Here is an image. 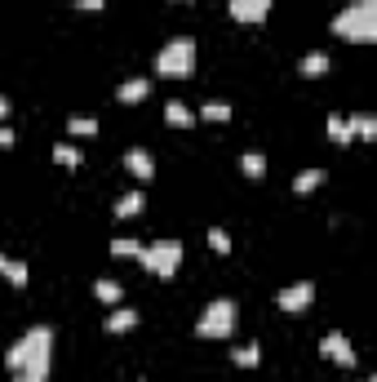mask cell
<instances>
[{
	"mask_svg": "<svg viewBox=\"0 0 377 382\" xmlns=\"http://www.w3.org/2000/svg\"><path fill=\"white\" fill-rule=\"evenodd\" d=\"M49 356H53V329L36 325L5 351L9 382H45L49 378Z\"/></svg>",
	"mask_w": 377,
	"mask_h": 382,
	"instance_id": "obj_1",
	"label": "cell"
},
{
	"mask_svg": "<svg viewBox=\"0 0 377 382\" xmlns=\"http://www.w3.org/2000/svg\"><path fill=\"white\" fill-rule=\"evenodd\" d=\"M329 27H333V36H342V40H360V45H368V40H377V0H351Z\"/></svg>",
	"mask_w": 377,
	"mask_h": 382,
	"instance_id": "obj_2",
	"label": "cell"
},
{
	"mask_svg": "<svg viewBox=\"0 0 377 382\" xmlns=\"http://www.w3.org/2000/svg\"><path fill=\"white\" fill-rule=\"evenodd\" d=\"M155 71H160V76H173V80L191 76V71H195V40H191V36L169 40V45L155 54Z\"/></svg>",
	"mask_w": 377,
	"mask_h": 382,
	"instance_id": "obj_3",
	"label": "cell"
},
{
	"mask_svg": "<svg viewBox=\"0 0 377 382\" xmlns=\"http://www.w3.org/2000/svg\"><path fill=\"white\" fill-rule=\"evenodd\" d=\"M138 263H143L151 276H173L177 263H182V240H155V245H143V253H138Z\"/></svg>",
	"mask_w": 377,
	"mask_h": 382,
	"instance_id": "obj_4",
	"label": "cell"
},
{
	"mask_svg": "<svg viewBox=\"0 0 377 382\" xmlns=\"http://www.w3.org/2000/svg\"><path fill=\"white\" fill-rule=\"evenodd\" d=\"M195 333H200V338H227V333H235V303H231V298H213V303L205 307V316H200V325H195Z\"/></svg>",
	"mask_w": 377,
	"mask_h": 382,
	"instance_id": "obj_5",
	"label": "cell"
},
{
	"mask_svg": "<svg viewBox=\"0 0 377 382\" xmlns=\"http://www.w3.org/2000/svg\"><path fill=\"white\" fill-rule=\"evenodd\" d=\"M275 303H280V311H306L315 303V285L311 280H297V285H284L280 293H275Z\"/></svg>",
	"mask_w": 377,
	"mask_h": 382,
	"instance_id": "obj_6",
	"label": "cell"
},
{
	"mask_svg": "<svg viewBox=\"0 0 377 382\" xmlns=\"http://www.w3.org/2000/svg\"><path fill=\"white\" fill-rule=\"evenodd\" d=\"M320 351H324L329 360H337L342 369H355V347H351L346 333H324V338H320Z\"/></svg>",
	"mask_w": 377,
	"mask_h": 382,
	"instance_id": "obj_7",
	"label": "cell"
},
{
	"mask_svg": "<svg viewBox=\"0 0 377 382\" xmlns=\"http://www.w3.org/2000/svg\"><path fill=\"white\" fill-rule=\"evenodd\" d=\"M271 5L275 0H231L227 14L235 18V23H262V18L271 14Z\"/></svg>",
	"mask_w": 377,
	"mask_h": 382,
	"instance_id": "obj_8",
	"label": "cell"
},
{
	"mask_svg": "<svg viewBox=\"0 0 377 382\" xmlns=\"http://www.w3.org/2000/svg\"><path fill=\"white\" fill-rule=\"evenodd\" d=\"M125 165H129V169H133L138 178H143V183H147V178L155 174V165H151V156H147L143 147H129V151H125Z\"/></svg>",
	"mask_w": 377,
	"mask_h": 382,
	"instance_id": "obj_9",
	"label": "cell"
},
{
	"mask_svg": "<svg viewBox=\"0 0 377 382\" xmlns=\"http://www.w3.org/2000/svg\"><path fill=\"white\" fill-rule=\"evenodd\" d=\"M165 120H169L173 129H187V125H195V111H191L187 103H177V98H173V103H165Z\"/></svg>",
	"mask_w": 377,
	"mask_h": 382,
	"instance_id": "obj_10",
	"label": "cell"
},
{
	"mask_svg": "<svg viewBox=\"0 0 377 382\" xmlns=\"http://www.w3.org/2000/svg\"><path fill=\"white\" fill-rule=\"evenodd\" d=\"M346 125H351L355 138H377V116H373V111H355V116H346Z\"/></svg>",
	"mask_w": 377,
	"mask_h": 382,
	"instance_id": "obj_11",
	"label": "cell"
},
{
	"mask_svg": "<svg viewBox=\"0 0 377 382\" xmlns=\"http://www.w3.org/2000/svg\"><path fill=\"white\" fill-rule=\"evenodd\" d=\"M138 325V311L133 307H115L111 316H107V333H129Z\"/></svg>",
	"mask_w": 377,
	"mask_h": 382,
	"instance_id": "obj_12",
	"label": "cell"
},
{
	"mask_svg": "<svg viewBox=\"0 0 377 382\" xmlns=\"http://www.w3.org/2000/svg\"><path fill=\"white\" fill-rule=\"evenodd\" d=\"M147 94H151V85H147V80H138V76H133V80H125V85L115 89V98H120V103H143Z\"/></svg>",
	"mask_w": 377,
	"mask_h": 382,
	"instance_id": "obj_13",
	"label": "cell"
},
{
	"mask_svg": "<svg viewBox=\"0 0 377 382\" xmlns=\"http://www.w3.org/2000/svg\"><path fill=\"white\" fill-rule=\"evenodd\" d=\"M143 205H147V196H143V191H125L120 200H115V218H133V213H143Z\"/></svg>",
	"mask_w": 377,
	"mask_h": 382,
	"instance_id": "obj_14",
	"label": "cell"
},
{
	"mask_svg": "<svg viewBox=\"0 0 377 382\" xmlns=\"http://www.w3.org/2000/svg\"><path fill=\"white\" fill-rule=\"evenodd\" d=\"M93 298H98V303H111V307H115V303L125 298V289L115 285V280H107V276H103V280H93Z\"/></svg>",
	"mask_w": 377,
	"mask_h": 382,
	"instance_id": "obj_15",
	"label": "cell"
},
{
	"mask_svg": "<svg viewBox=\"0 0 377 382\" xmlns=\"http://www.w3.org/2000/svg\"><path fill=\"white\" fill-rule=\"evenodd\" d=\"M320 183H324V169H302V174L293 178V191H297V196H311Z\"/></svg>",
	"mask_w": 377,
	"mask_h": 382,
	"instance_id": "obj_16",
	"label": "cell"
},
{
	"mask_svg": "<svg viewBox=\"0 0 377 382\" xmlns=\"http://www.w3.org/2000/svg\"><path fill=\"white\" fill-rule=\"evenodd\" d=\"M297 71L302 76H324L329 71V54H306L302 63H297Z\"/></svg>",
	"mask_w": 377,
	"mask_h": 382,
	"instance_id": "obj_17",
	"label": "cell"
},
{
	"mask_svg": "<svg viewBox=\"0 0 377 382\" xmlns=\"http://www.w3.org/2000/svg\"><path fill=\"white\" fill-rule=\"evenodd\" d=\"M324 129H329L333 143H351V138H355V134H351V125H346V116H329V125H324Z\"/></svg>",
	"mask_w": 377,
	"mask_h": 382,
	"instance_id": "obj_18",
	"label": "cell"
},
{
	"mask_svg": "<svg viewBox=\"0 0 377 382\" xmlns=\"http://www.w3.org/2000/svg\"><path fill=\"white\" fill-rule=\"evenodd\" d=\"M195 120H213V125H217V120H231V103H217V98H213V103L200 107V116H195Z\"/></svg>",
	"mask_w": 377,
	"mask_h": 382,
	"instance_id": "obj_19",
	"label": "cell"
},
{
	"mask_svg": "<svg viewBox=\"0 0 377 382\" xmlns=\"http://www.w3.org/2000/svg\"><path fill=\"white\" fill-rule=\"evenodd\" d=\"M240 169H244L249 178H262V174H267V156H262V151H244Z\"/></svg>",
	"mask_w": 377,
	"mask_h": 382,
	"instance_id": "obj_20",
	"label": "cell"
},
{
	"mask_svg": "<svg viewBox=\"0 0 377 382\" xmlns=\"http://www.w3.org/2000/svg\"><path fill=\"white\" fill-rule=\"evenodd\" d=\"M257 356H262V351H257V343H244V347H235V351H231V360H235L240 369H253V365H257Z\"/></svg>",
	"mask_w": 377,
	"mask_h": 382,
	"instance_id": "obj_21",
	"label": "cell"
},
{
	"mask_svg": "<svg viewBox=\"0 0 377 382\" xmlns=\"http://www.w3.org/2000/svg\"><path fill=\"white\" fill-rule=\"evenodd\" d=\"M53 160H58L63 169H76V165H81V151L67 147V143H58V147H53Z\"/></svg>",
	"mask_w": 377,
	"mask_h": 382,
	"instance_id": "obj_22",
	"label": "cell"
},
{
	"mask_svg": "<svg viewBox=\"0 0 377 382\" xmlns=\"http://www.w3.org/2000/svg\"><path fill=\"white\" fill-rule=\"evenodd\" d=\"M111 253H115V258H138V253H143V245H138L133 236H129V240L120 236V240H111Z\"/></svg>",
	"mask_w": 377,
	"mask_h": 382,
	"instance_id": "obj_23",
	"label": "cell"
},
{
	"mask_svg": "<svg viewBox=\"0 0 377 382\" xmlns=\"http://www.w3.org/2000/svg\"><path fill=\"white\" fill-rule=\"evenodd\" d=\"M67 129H71V134H81V138H89V134H98V120H93V116H71V120H67Z\"/></svg>",
	"mask_w": 377,
	"mask_h": 382,
	"instance_id": "obj_24",
	"label": "cell"
},
{
	"mask_svg": "<svg viewBox=\"0 0 377 382\" xmlns=\"http://www.w3.org/2000/svg\"><path fill=\"white\" fill-rule=\"evenodd\" d=\"M209 245H213L217 253H231V236H227L222 227H209Z\"/></svg>",
	"mask_w": 377,
	"mask_h": 382,
	"instance_id": "obj_25",
	"label": "cell"
},
{
	"mask_svg": "<svg viewBox=\"0 0 377 382\" xmlns=\"http://www.w3.org/2000/svg\"><path fill=\"white\" fill-rule=\"evenodd\" d=\"M5 276H9V285H27V263H5Z\"/></svg>",
	"mask_w": 377,
	"mask_h": 382,
	"instance_id": "obj_26",
	"label": "cell"
},
{
	"mask_svg": "<svg viewBox=\"0 0 377 382\" xmlns=\"http://www.w3.org/2000/svg\"><path fill=\"white\" fill-rule=\"evenodd\" d=\"M0 147H14V129L9 125H0Z\"/></svg>",
	"mask_w": 377,
	"mask_h": 382,
	"instance_id": "obj_27",
	"label": "cell"
},
{
	"mask_svg": "<svg viewBox=\"0 0 377 382\" xmlns=\"http://www.w3.org/2000/svg\"><path fill=\"white\" fill-rule=\"evenodd\" d=\"M107 0H76V9H103Z\"/></svg>",
	"mask_w": 377,
	"mask_h": 382,
	"instance_id": "obj_28",
	"label": "cell"
},
{
	"mask_svg": "<svg viewBox=\"0 0 377 382\" xmlns=\"http://www.w3.org/2000/svg\"><path fill=\"white\" fill-rule=\"evenodd\" d=\"M5 116H9V98H5V94H0V120H5Z\"/></svg>",
	"mask_w": 377,
	"mask_h": 382,
	"instance_id": "obj_29",
	"label": "cell"
},
{
	"mask_svg": "<svg viewBox=\"0 0 377 382\" xmlns=\"http://www.w3.org/2000/svg\"><path fill=\"white\" fill-rule=\"evenodd\" d=\"M5 263H9V258H5V253H0V271H5Z\"/></svg>",
	"mask_w": 377,
	"mask_h": 382,
	"instance_id": "obj_30",
	"label": "cell"
},
{
	"mask_svg": "<svg viewBox=\"0 0 377 382\" xmlns=\"http://www.w3.org/2000/svg\"><path fill=\"white\" fill-rule=\"evenodd\" d=\"M360 382H377V378H360Z\"/></svg>",
	"mask_w": 377,
	"mask_h": 382,
	"instance_id": "obj_31",
	"label": "cell"
},
{
	"mask_svg": "<svg viewBox=\"0 0 377 382\" xmlns=\"http://www.w3.org/2000/svg\"><path fill=\"white\" fill-rule=\"evenodd\" d=\"M138 382H147V378H138Z\"/></svg>",
	"mask_w": 377,
	"mask_h": 382,
	"instance_id": "obj_32",
	"label": "cell"
}]
</instances>
